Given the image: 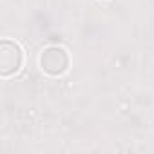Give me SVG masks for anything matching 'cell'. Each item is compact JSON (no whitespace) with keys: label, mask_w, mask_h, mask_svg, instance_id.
I'll use <instances>...</instances> for the list:
<instances>
[{"label":"cell","mask_w":154,"mask_h":154,"mask_svg":"<svg viewBox=\"0 0 154 154\" xmlns=\"http://www.w3.org/2000/svg\"><path fill=\"white\" fill-rule=\"evenodd\" d=\"M22 60H24V54L17 42L8 38L0 42V74L4 78L15 74L22 67Z\"/></svg>","instance_id":"2"},{"label":"cell","mask_w":154,"mask_h":154,"mask_svg":"<svg viewBox=\"0 0 154 154\" xmlns=\"http://www.w3.org/2000/svg\"><path fill=\"white\" fill-rule=\"evenodd\" d=\"M40 67L49 76H60L69 69V54L60 45L45 47L40 54Z\"/></svg>","instance_id":"1"}]
</instances>
